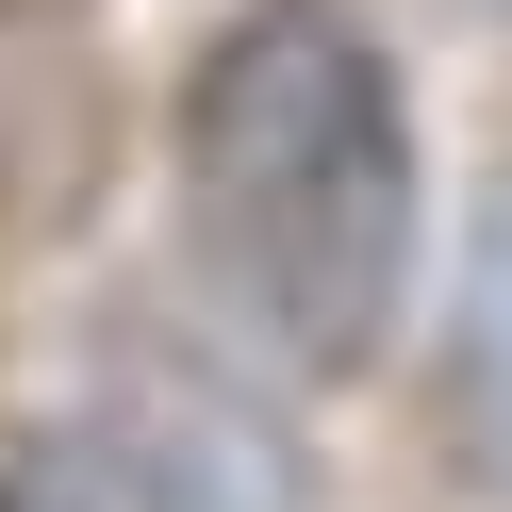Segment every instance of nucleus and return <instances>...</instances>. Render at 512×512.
Segmentation results:
<instances>
[{
  "label": "nucleus",
  "instance_id": "f257e3e1",
  "mask_svg": "<svg viewBox=\"0 0 512 512\" xmlns=\"http://www.w3.org/2000/svg\"><path fill=\"white\" fill-rule=\"evenodd\" d=\"M182 232L298 380H364L413 298V100L347 0H248L182 67Z\"/></svg>",
  "mask_w": 512,
  "mask_h": 512
},
{
  "label": "nucleus",
  "instance_id": "f03ea898",
  "mask_svg": "<svg viewBox=\"0 0 512 512\" xmlns=\"http://www.w3.org/2000/svg\"><path fill=\"white\" fill-rule=\"evenodd\" d=\"M0 512H298V446L232 380H100L0 430Z\"/></svg>",
  "mask_w": 512,
  "mask_h": 512
},
{
  "label": "nucleus",
  "instance_id": "7ed1b4c3",
  "mask_svg": "<svg viewBox=\"0 0 512 512\" xmlns=\"http://www.w3.org/2000/svg\"><path fill=\"white\" fill-rule=\"evenodd\" d=\"M116 182V50L83 0H0V265H34Z\"/></svg>",
  "mask_w": 512,
  "mask_h": 512
},
{
  "label": "nucleus",
  "instance_id": "20e7f679",
  "mask_svg": "<svg viewBox=\"0 0 512 512\" xmlns=\"http://www.w3.org/2000/svg\"><path fill=\"white\" fill-rule=\"evenodd\" d=\"M446 446H463V479H496L512 496V166L479 182V232H463V314H446Z\"/></svg>",
  "mask_w": 512,
  "mask_h": 512
}]
</instances>
